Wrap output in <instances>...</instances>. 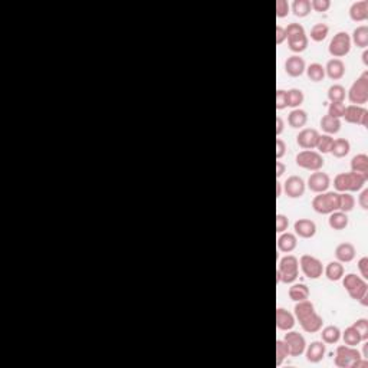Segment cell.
I'll list each match as a JSON object with an SVG mask.
<instances>
[{
    "instance_id": "1f68e13d",
    "label": "cell",
    "mask_w": 368,
    "mask_h": 368,
    "mask_svg": "<svg viewBox=\"0 0 368 368\" xmlns=\"http://www.w3.org/2000/svg\"><path fill=\"white\" fill-rule=\"evenodd\" d=\"M308 43H310V40H308L306 33L298 35V36H293V38H288V46H289V49H291L292 52H295V53H300V52L306 50Z\"/></svg>"
},
{
    "instance_id": "6da1fadb",
    "label": "cell",
    "mask_w": 368,
    "mask_h": 368,
    "mask_svg": "<svg viewBox=\"0 0 368 368\" xmlns=\"http://www.w3.org/2000/svg\"><path fill=\"white\" fill-rule=\"evenodd\" d=\"M295 317L299 321L300 328L308 332V334H315L320 332L322 325H324V320L322 317L317 314L315 306L311 300L305 299L296 302L295 305Z\"/></svg>"
},
{
    "instance_id": "d4e9b609",
    "label": "cell",
    "mask_w": 368,
    "mask_h": 368,
    "mask_svg": "<svg viewBox=\"0 0 368 368\" xmlns=\"http://www.w3.org/2000/svg\"><path fill=\"white\" fill-rule=\"evenodd\" d=\"M349 150H351V144H349V141L347 138H337L332 143L330 153L335 158H344V157L348 155Z\"/></svg>"
},
{
    "instance_id": "e0dca14e",
    "label": "cell",
    "mask_w": 368,
    "mask_h": 368,
    "mask_svg": "<svg viewBox=\"0 0 368 368\" xmlns=\"http://www.w3.org/2000/svg\"><path fill=\"white\" fill-rule=\"evenodd\" d=\"M295 234L302 239H311L317 233V224L310 220V219H298L293 224Z\"/></svg>"
},
{
    "instance_id": "277c9868",
    "label": "cell",
    "mask_w": 368,
    "mask_h": 368,
    "mask_svg": "<svg viewBox=\"0 0 368 368\" xmlns=\"http://www.w3.org/2000/svg\"><path fill=\"white\" fill-rule=\"evenodd\" d=\"M299 273V261L293 255H286L279 261L276 272V281L282 283H293Z\"/></svg>"
},
{
    "instance_id": "7dc6e473",
    "label": "cell",
    "mask_w": 368,
    "mask_h": 368,
    "mask_svg": "<svg viewBox=\"0 0 368 368\" xmlns=\"http://www.w3.org/2000/svg\"><path fill=\"white\" fill-rule=\"evenodd\" d=\"M288 108V98H286V91L283 89H278L276 91V109L282 111Z\"/></svg>"
},
{
    "instance_id": "cb8c5ba5",
    "label": "cell",
    "mask_w": 368,
    "mask_h": 368,
    "mask_svg": "<svg viewBox=\"0 0 368 368\" xmlns=\"http://www.w3.org/2000/svg\"><path fill=\"white\" fill-rule=\"evenodd\" d=\"M306 122H308V114L300 108L292 109L288 115V124L291 128H302L306 126Z\"/></svg>"
},
{
    "instance_id": "9c48e42d",
    "label": "cell",
    "mask_w": 368,
    "mask_h": 368,
    "mask_svg": "<svg viewBox=\"0 0 368 368\" xmlns=\"http://www.w3.org/2000/svg\"><path fill=\"white\" fill-rule=\"evenodd\" d=\"M328 50H330L331 56L337 59L348 55L351 50V36L347 32H338L337 35H334V38L330 42Z\"/></svg>"
},
{
    "instance_id": "ab89813d",
    "label": "cell",
    "mask_w": 368,
    "mask_h": 368,
    "mask_svg": "<svg viewBox=\"0 0 368 368\" xmlns=\"http://www.w3.org/2000/svg\"><path fill=\"white\" fill-rule=\"evenodd\" d=\"M355 207V199L349 193H339V212L349 213Z\"/></svg>"
},
{
    "instance_id": "db71d44e",
    "label": "cell",
    "mask_w": 368,
    "mask_h": 368,
    "mask_svg": "<svg viewBox=\"0 0 368 368\" xmlns=\"http://www.w3.org/2000/svg\"><path fill=\"white\" fill-rule=\"evenodd\" d=\"M285 40H286V32H285V28L276 26V45H282Z\"/></svg>"
},
{
    "instance_id": "f35d334b",
    "label": "cell",
    "mask_w": 368,
    "mask_h": 368,
    "mask_svg": "<svg viewBox=\"0 0 368 368\" xmlns=\"http://www.w3.org/2000/svg\"><path fill=\"white\" fill-rule=\"evenodd\" d=\"M345 94H347L345 88L342 87V85L335 84V85H332V87L328 88L327 97H328V99H330L331 102H344Z\"/></svg>"
},
{
    "instance_id": "b9f144b4",
    "label": "cell",
    "mask_w": 368,
    "mask_h": 368,
    "mask_svg": "<svg viewBox=\"0 0 368 368\" xmlns=\"http://www.w3.org/2000/svg\"><path fill=\"white\" fill-rule=\"evenodd\" d=\"M332 143H334V138L328 134H324V136H320L318 138V143H317V150L318 153H322V154H328L331 151V147H332Z\"/></svg>"
},
{
    "instance_id": "4fadbf2b",
    "label": "cell",
    "mask_w": 368,
    "mask_h": 368,
    "mask_svg": "<svg viewBox=\"0 0 368 368\" xmlns=\"http://www.w3.org/2000/svg\"><path fill=\"white\" fill-rule=\"evenodd\" d=\"M283 190L288 197L299 199L305 193V181L299 175H291L286 178V181L283 184Z\"/></svg>"
},
{
    "instance_id": "8fae6325",
    "label": "cell",
    "mask_w": 368,
    "mask_h": 368,
    "mask_svg": "<svg viewBox=\"0 0 368 368\" xmlns=\"http://www.w3.org/2000/svg\"><path fill=\"white\" fill-rule=\"evenodd\" d=\"M283 341L286 342V345L289 348V355L292 357H299L306 349V341L296 331H286Z\"/></svg>"
},
{
    "instance_id": "f6af8a7d",
    "label": "cell",
    "mask_w": 368,
    "mask_h": 368,
    "mask_svg": "<svg viewBox=\"0 0 368 368\" xmlns=\"http://www.w3.org/2000/svg\"><path fill=\"white\" fill-rule=\"evenodd\" d=\"M285 32H286V39H288L293 38V36H298V35H303L305 29H303V26L299 25V23H289L288 28H285Z\"/></svg>"
},
{
    "instance_id": "7c38bea8",
    "label": "cell",
    "mask_w": 368,
    "mask_h": 368,
    "mask_svg": "<svg viewBox=\"0 0 368 368\" xmlns=\"http://www.w3.org/2000/svg\"><path fill=\"white\" fill-rule=\"evenodd\" d=\"M331 186V178L330 175L324 171H314L308 178V189H310L312 193H325L328 192Z\"/></svg>"
},
{
    "instance_id": "ba28073f",
    "label": "cell",
    "mask_w": 368,
    "mask_h": 368,
    "mask_svg": "<svg viewBox=\"0 0 368 368\" xmlns=\"http://www.w3.org/2000/svg\"><path fill=\"white\" fill-rule=\"evenodd\" d=\"M362 358L359 351L355 347L349 345H339L335 352V365L339 368H352L355 361Z\"/></svg>"
},
{
    "instance_id": "d590c367",
    "label": "cell",
    "mask_w": 368,
    "mask_h": 368,
    "mask_svg": "<svg viewBox=\"0 0 368 368\" xmlns=\"http://www.w3.org/2000/svg\"><path fill=\"white\" fill-rule=\"evenodd\" d=\"M342 339H344V344H345V345H349V347H357V345H359V342H364L362 338H361V335H359L358 332H357V330H355L352 325L344 331Z\"/></svg>"
},
{
    "instance_id": "f5cc1de1",
    "label": "cell",
    "mask_w": 368,
    "mask_h": 368,
    "mask_svg": "<svg viewBox=\"0 0 368 368\" xmlns=\"http://www.w3.org/2000/svg\"><path fill=\"white\" fill-rule=\"evenodd\" d=\"M358 203L361 206V209L362 210H367L368 209V189H364L361 194H359V199H358Z\"/></svg>"
},
{
    "instance_id": "ee69618b",
    "label": "cell",
    "mask_w": 368,
    "mask_h": 368,
    "mask_svg": "<svg viewBox=\"0 0 368 368\" xmlns=\"http://www.w3.org/2000/svg\"><path fill=\"white\" fill-rule=\"evenodd\" d=\"M344 111H345L344 102H331L328 107V115L341 119L344 116Z\"/></svg>"
},
{
    "instance_id": "681fc988",
    "label": "cell",
    "mask_w": 368,
    "mask_h": 368,
    "mask_svg": "<svg viewBox=\"0 0 368 368\" xmlns=\"http://www.w3.org/2000/svg\"><path fill=\"white\" fill-rule=\"evenodd\" d=\"M288 226H289V219L285 214H276V232H286Z\"/></svg>"
},
{
    "instance_id": "7a4b0ae2",
    "label": "cell",
    "mask_w": 368,
    "mask_h": 368,
    "mask_svg": "<svg viewBox=\"0 0 368 368\" xmlns=\"http://www.w3.org/2000/svg\"><path fill=\"white\" fill-rule=\"evenodd\" d=\"M342 285L352 299L361 302L364 306H367L368 285L365 279H362L361 276H357L355 273H348V275L342 276Z\"/></svg>"
},
{
    "instance_id": "52a82bcc",
    "label": "cell",
    "mask_w": 368,
    "mask_h": 368,
    "mask_svg": "<svg viewBox=\"0 0 368 368\" xmlns=\"http://www.w3.org/2000/svg\"><path fill=\"white\" fill-rule=\"evenodd\" d=\"M325 164V160L318 151L314 150H303L299 154L296 155V165L308 170V171H320L321 168Z\"/></svg>"
},
{
    "instance_id": "ffe728a7",
    "label": "cell",
    "mask_w": 368,
    "mask_h": 368,
    "mask_svg": "<svg viewBox=\"0 0 368 368\" xmlns=\"http://www.w3.org/2000/svg\"><path fill=\"white\" fill-rule=\"evenodd\" d=\"M355 253H357L355 252V246L349 242L339 243L337 249H335V256L341 263H349V262L354 261Z\"/></svg>"
},
{
    "instance_id": "6f0895ef",
    "label": "cell",
    "mask_w": 368,
    "mask_h": 368,
    "mask_svg": "<svg viewBox=\"0 0 368 368\" xmlns=\"http://www.w3.org/2000/svg\"><path fill=\"white\" fill-rule=\"evenodd\" d=\"M361 126L364 127V128H368V109L365 111V114L362 116V119H361Z\"/></svg>"
},
{
    "instance_id": "680465c9",
    "label": "cell",
    "mask_w": 368,
    "mask_h": 368,
    "mask_svg": "<svg viewBox=\"0 0 368 368\" xmlns=\"http://www.w3.org/2000/svg\"><path fill=\"white\" fill-rule=\"evenodd\" d=\"M282 194V183L276 181V197H281Z\"/></svg>"
},
{
    "instance_id": "91938a15",
    "label": "cell",
    "mask_w": 368,
    "mask_h": 368,
    "mask_svg": "<svg viewBox=\"0 0 368 368\" xmlns=\"http://www.w3.org/2000/svg\"><path fill=\"white\" fill-rule=\"evenodd\" d=\"M362 62H364L365 67H368V50H364V52H362Z\"/></svg>"
},
{
    "instance_id": "816d5d0a",
    "label": "cell",
    "mask_w": 368,
    "mask_h": 368,
    "mask_svg": "<svg viewBox=\"0 0 368 368\" xmlns=\"http://www.w3.org/2000/svg\"><path fill=\"white\" fill-rule=\"evenodd\" d=\"M285 153H286V144L282 138H278L276 140V160H281Z\"/></svg>"
},
{
    "instance_id": "4316f807",
    "label": "cell",
    "mask_w": 368,
    "mask_h": 368,
    "mask_svg": "<svg viewBox=\"0 0 368 368\" xmlns=\"http://www.w3.org/2000/svg\"><path fill=\"white\" fill-rule=\"evenodd\" d=\"M321 339L324 344H337L339 339H341V331L338 327H334V325H328L325 328H321Z\"/></svg>"
},
{
    "instance_id": "8d00e7d4",
    "label": "cell",
    "mask_w": 368,
    "mask_h": 368,
    "mask_svg": "<svg viewBox=\"0 0 368 368\" xmlns=\"http://www.w3.org/2000/svg\"><path fill=\"white\" fill-rule=\"evenodd\" d=\"M305 71H306V75H308V78H310L312 82H321L325 78V68L321 64H318V62L311 64Z\"/></svg>"
},
{
    "instance_id": "83f0119b",
    "label": "cell",
    "mask_w": 368,
    "mask_h": 368,
    "mask_svg": "<svg viewBox=\"0 0 368 368\" xmlns=\"http://www.w3.org/2000/svg\"><path fill=\"white\" fill-rule=\"evenodd\" d=\"M328 224L332 230H344L347 226H348V216L344 212H334L330 214V219H328Z\"/></svg>"
},
{
    "instance_id": "8992f818",
    "label": "cell",
    "mask_w": 368,
    "mask_h": 368,
    "mask_svg": "<svg viewBox=\"0 0 368 368\" xmlns=\"http://www.w3.org/2000/svg\"><path fill=\"white\" fill-rule=\"evenodd\" d=\"M348 99L352 105H362L368 101V71H364L357 81L351 85L348 91Z\"/></svg>"
},
{
    "instance_id": "603a6c76",
    "label": "cell",
    "mask_w": 368,
    "mask_h": 368,
    "mask_svg": "<svg viewBox=\"0 0 368 368\" xmlns=\"http://www.w3.org/2000/svg\"><path fill=\"white\" fill-rule=\"evenodd\" d=\"M365 108L359 107V105H348L345 107V111H344V119L348 122V124H359L361 126V119L362 116L365 114Z\"/></svg>"
},
{
    "instance_id": "f1b7e54d",
    "label": "cell",
    "mask_w": 368,
    "mask_h": 368,
    "mask_svg": "<svg viewBox=\"0 0 368 368\" xmlns=\"http://www.w3.org/2000/svg\"><path fill=\"white\" fill-rule=\"evenodd\" d=\"M321 128L328 134V136H332V134H337L339 133L341 130V119L338 118H334L331 115H324L321 118Z\"/></svg>"
},
{
    "instance_id": "d6a6232c",
    "label": "cell",
    "mask_w": 368,
    "mask_h": 368,
    "mask_svg": "<svg viewBox=\"0 0 368 368\" xmlns=\"http://www.w3.org/2000/svg\"><path fill=\"white\" fill-rule=\"evenodd\" d=\"M351 42H354L357 45V48L365 49L368 46V28L367 26H358L357 29L352 32V39Z\"/></svg>"
},
{
    "instance_id": "f546056e",
    "label": "cell",
    "mask_w": 368,
    "mask_h": 368,
    "mask_svg": "<svg viewBox=\"0 0 368 368\" xmlns=\"http://www.w3.org/2000/svg\"><path fill=\"white\" fill-rule=\"evenodd\" d=\"M325 272V276L332 282H338L342 279V276H344V266H342V263L341 262H330L328 265H327V268L324 269Z\"/></svg>"
},
{
    "instance_id": "5b68a950",
    "label": "cell",
    "mask_w": 368,
    "mask_h": 368,
    "mask_svg": "<svg viewBox=\"0 0 368 368\" xmlns=\"http://www.w3.org/2000/svg\"><path fill=\"white\" fill-rule=\"evenodd\" d=\"M312 209L320 214H331L339 210V193L325 192L320 193L312 200Z\"/></svg>"
},
{
    "instance_id": "9f6ffc18",
    "label": "cell",
    "mask_w": 368,
    "mask_h": 368,
    "mask_svg": "<svg viewBox=\"0 0 368 368\" xmlns=\"http://www.w3.org/2000/svg\"><path fill=\"white\" fill-rule=\"evenodd\" d=\"M283 130H285V122H283L282 116H276V136H281Z\"/></svg>"
},
{
    "instance_id": "7402d4cb",
    "label": "cell",
    "mask_w": 368,
    "mask_h": 368,
    "mask_svg": "<svg viewBox=\"0 0 368 368\" xmlns=\"http://www.w3.org/2000/svg\"><path fill=\"white\" fill-rule=\"evenodd\" d=\"M296 244H298V240H296V236L293 233L283 232L278 237V249L283 253L293 252Z\"/></svg>"
},
{
    "instance_id": "60d3db41",
    "label": "cell",
    "mask_w": 368,
    "mask_h": 368,
    "mask_svg": "<svg viewBox=\"0 0 368 368\" xmlns=\"http://www.w3.org/2000/svg\"><path fill=\"white\" fill-rule=\"evenodd\" d=\"M289 355V348L283 339H276V365L281 367L282 362Z\"/></svg>"
},
{
    "instance_id": "836d02e7",
    "label": "cell",
    "mask_w": 368,
    "mask_h": 368,
    "mask_svg": "<svg viewBox=\"0 0 368 368\" xmlns=\"http://www.w3.org/2000/svg\"><path fill=\"white\" fill-rule=\"evenodd\" d=\"M328 33H330L328 25H325V23H315V25L311 28L310 36L314 42H322V40L327 39Z\"/></svg>"
},
{
    "instance_id": "9a60e30c",
    "label": "cell",
    "mask_w": 368,
    "mask_h": 368,
    "mask_svg": "<svg viewBox=\"0 0 368 368\" xmlns=\"http://www.w3.org/2000/svg\"><path fill=\"white\" fill-rule=\"evenodd\" d=\"M305 69H306V64L299 55H292L285 62V72L292 78H298L303 75Z\"/></svg>"
},
{
    "instance_id": "d6986e66",
    "label": "cell",
    "mask_w": 368,
    "mask_h": 368,
    "mask_svg": "<svg viewBox=\"0 0 368 368\" xmlns=\"http://www.w3.org/2000/svg\"><path fill=\"white\" fill-rule=\"evenodd\" d=\"M295 317L289 311L278 308L276 310V327L281 331H291L295 327Z\"/></svg>"
},
{
    "instance_id": "ac0fdd59",
    "label": "cell",
    "mask_w": 368,
    "mask_h": 368,
    "mask_svg": "<svg viewBox=\"0 0 368 368\" xmlns=\"http://www.w3.org/2000/svg\"><path fill=\"white\" fill-rule=\"evenodd\" d=\"M345 64L341 60V59L332 58L327 62V67H325V75H328L330 79L332 81H338L341 78L345 75Z\"/></svg>"
},
{
    "instance_id": "f907efd6",
    "label": "cell",
    "mask_w": 368,
    "mask_h": 368,
    "mask_svg": "<svg viewBox=\"0 0 368 368\" xmlns=\"http://www.w3.org/2000/svg\"><path fill=\"white\" fill-rule=\"evenodd\" d=\"M358 269L362 279H368V258H361L358 261Z\"/></svg>"
},
{
    "instance_id": "44dd1931",
    "label": "cell",
    "mask_w": 368,
    "mask_h": 368,
    "mask_svg": "<svg viewBox=\"0 0 368 368\" xmlns=\"http://www.w3.org/2000/svg\"><path fill=\"white\" fill-rule=\"evenodd\" d=\"M349 18L354 22H364L368 19V2L359 0L351 5L349 8Z\"/></svg>"
},
{
    "instance_id": "3957f363",
    "label": "cell",
    "mask_w": 368,
    "mask_h": 368,
    "mask_svg": "<svg viewBox=\"0 0 368 368\" xmlns=\"http://www.w3.org/2000/svg\"><path fill=\"white\" fill-rule=\"evenodd\" d=\"M367 177L349 171V173H339L334 178V187L337 193H349V192H358L367 183Z\"/></svg>"
},
{
    "instance_id": "11a10c76",
    "label": "cell",
    "mask_w": 368,
    "mask_h": 368,
    "mask_svg": "<svg viewBox=\"0 0 368 368\" xmlns=\"http://www.w3.org/2000/svg\"><path fill=\"white\" fill-rule=\"evenodd\" d=\"M285 171H286V165L278 160L276 161V178H281L282 175L285 174Z\"/></svg>"
},
{
    "instance_id": "74e56055",
    "label": "cell",
    "mask_w": 368,
    "mask_h": 368,
    "mask_svg": "<svg viewBox=\"0 0 368 368\" xmlns=\"http://www.w3.org/2000/svg\"><path fill=\"white\" fill-rule=\"evenodd\" d=\"M286 98H288V107L291 108H299V105L303 102V92L298 89V88H292L289 91H286Z\"/></svg>"
},
{
    "instance_id": "484cf974",
    "label": "cell",
    "mask_w": 368,
    "mask_h": 368,
    "mask_svg": "<svg viewBox=\"0 0 368 368\" xmlns=\"http://www.w3.org/2000/svg\"><path fill=\"white\" fill-rule=\"evenodd\" d=\"M351 171L358 173L368 178V155L357 154L351 160Z\"/></svg>"
},
{
    "instance_id": "e575fe53",
    "label": "cell",
    "mask_w": 368,
    "mask_h": 368,
    "mask_svg": "<svg viewBox=\"0 0 368 368\" xmlns=\"http://www.w3.org/2000/svg\"><path fill=\"white\" fill-rule=\"evenodd\" d=\"M311 2L310 0H295L292 3V12L296 18H306L311 13Z\"/></svg>"
},
{
    "instance_id": "2e32d148",
    "label": "cell",
    "mask_w": 368,
    "mask_h": 368,
    "mask_svg": "<svg viewBox=\"0 0 368 368\" xmlns=\"http://www.w3.org/2000/svg\"><path fill=\"white\" fill-rule=\"evenodd\" d=\"M327 352V347L322 341H314L310 345H306L305 349V355H306V361H310L312 364H317L324 359Z\"/></svg>"
},
{
    "instance_id": "5bb4252c",
    "label": "cell",
    "mask_w": 368,
    "mask_h": 368,
    "mask_svg": "<svg viewBox=\"0 0 368 368\" xmlns=\"http://www.w3.org/2000/svg\"><path fill=\"white\" fill-rule=\"evenodd\" d=\"M320 138V133L314 128H303L296 136V143L302 150H312L317 147Z\"/></svg>"
},
{
    "instance_id": "c3c4849f",
    "label": "cell",
    "mask_w": 368,
    "mask_h": 368,
    "mask_svg": "<svg viewBox=\"0 0 368 368\" xmlns=\"http://www.w3.org/2000/svg\"><path fill=\"white\" fill-rule=\"evenodd\" d=\"M311 8H312V10L318 12V13H322V12H327L330 9L331 2L330 0H312L311 2Z\"/></svg>"
},
{
    "instance_id": "7bdbcfd3",
    "label": "cell",
    "mask_w": 368,
    "mask_h": 368,
    "mask_svg": "<svg viewBox=\"0 0 368 368\" xmlns=\"http://www.w3.org/2000/svg\"><path fill=\"white\" fill-rule=\"evenodd\" d=\"M352 327L357 330V332L361 335L362 341L365 342L368 339V321L365 318H359V320H357L352 324Z\"/></svg>"
},
{
    "instance_id": "4dcf8cb0",
    "label": "cell",
    "mask_w": 368,
    "mask_h": 368,
    "mask_svg": "<svg viewBox=\"0 0 368 368\" xmlns=\"http://www.w3.org/2000/svg\"><path fill=\"white\" fill-rule=\"evenodd\" d=\"M289 298L293 302H300L310 298V288L305 283H295L289 288Z\"/></svg>"
},
{
    "instance_id": "30bf717a",
    "label": "cell",
    "mask_w": 368,
    "mask_h": 368,
    "mask_svg": "<svg viewBox=\"0 0 368 368\" xmlns=\"http://www.w3.org/2000/svg\"><path fill=\"white\" fill-rule=\"evenodd\" d=\"M299 266L303 275L310 279H318L324 273L322 262L311 255H302L299 259Z\"/></svg>"
},
{
    "instance_id": "bcb514c9",
    "label": "cell",
    "mask_w": 368,
    "mask_h": 368,
    "mask_svg": "<svg viewBox=\"0 0 368 368\" xmlns=\"http://www.w3.org/2000/svg\"><path fill=\"white\" fill-rule=\"evenodd\" d=\"M289 15V5L286 0H276V18H286Z\"/></svg>"
}]
</instances>
